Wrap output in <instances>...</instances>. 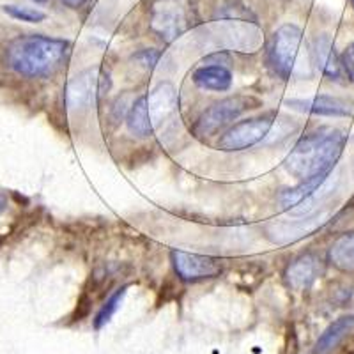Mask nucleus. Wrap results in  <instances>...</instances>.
<instances>
[{"label": "nucleus", "mask_w": 354, "mask_h": 354, "mask_svg": "<svg viewBox=\"0 0 354 354\" xmlns=\"http://www.w3.org/2000/svg\"><path fill=\"white\" fill-rule=\"evenodd\" d=\"M69 41L32 34L17 37L6 50V64L25 78H50L69 55Z\"/></svg>", "instance_id": "f257e3e1"}, {"label": "nucleus", "mask_w": 354, "mask_h": 354, "mask_svg": "<svg viewBox=\"0 0 354 354\" xmlns=\"http://www.w3.org/2000/svg\"><path fill=\"white\" fill-rule=\"evenodd\" d=\"M346 135L340 129L321 128L308 133L287 154L283 167L298 181L317 176H330L342 156Z\"/></svg>", "instance_id": "f03ea898"}, {"label": "nucleus", "mask_w": 354, "mask_h": 354, "mask_svg": "<svg viewBox=\"0 0 354 354\" xmlns=\"http://www.w3.org/2000/svg\"><path fill=\"white\" fill-rule=\"evenodd\" d=\"M266 55L271 71L282 80L305 77L314 68L303 30L294 24H286L274 30Z\"/></svg>", "instance_id": "7ed1b4c3"}, {"label": "nucleus", "mask_w": 354, "mask_h": 354, "mask_svg": "<svg viewBox=\"0 0 354 354\" xmlns=\"http://www.w3.org/2000/svg\"><path fill=\"white\" fill-rule=\"evenodd\" d=\"M179 106L177 91L170 82H161L151 93L133 101L126 115V126L138 138L153 137L154 131L176 113Z\"/></svg>", "instance_id": "20e7f679"}, {"label": "nucleus", "mask_w": 354, "mask_h": 354, "mask_svg": "<svg viewBox=\"0 0 354 354\" xmlns=\"http://www.w3.org/2000/svg\"><path fill=\"white\" fill-rule=\"evenodd\" d=\"M259 106H262V101L248 94H234V96L223 97L198 115L194 133L197 137H213L218 131L232 124L243 113L259 109Z\"/></svg>", "instance_id": "39448f33"}, {"label": "nucleus", "mask_w": 354, "mask_h": 354, "mask_svg": "<svg viewBox=\"0 0 354 354\" xmlns=\"http://www.w3.org/2000/svg\"><path fill=\"white\" fill-rule=\"evenodd\" d=\"M112 88V78L110 73L101 66L88 68L78 73L77 77L71 78L66 85L64 97L66 105L71 110L84 112L93 109L101 97H105Z\"/></svg>", "instance_id": "423d86ee"}, {"label": "nucleus", "mask_w": 354, "mask_h": 354, "mask_svg": "<svg viewBox=\"0 0 354 354\" xmlns=\"http://www.w3.org/2000/svg\"><path fill=\"white\" fill-rule=\"evenodd\" d=\"M194 9L189 0H156L151 8V28L165 41H172L192 27Z\"/></svg>", "instance_id": "0eeeda50"}, {"label": "nucleus", "mask_w": 354, "mask_h": 354, "mask_svg": "<svg viewBox=\"0 0 354 354\" xmlns=\"http://www.w3.org/2000/svg\"><path fill=\"white\" fill-rule=\"evenodd\" d=\"M274 124L273 113H264V115L250 117L241 122L229 126L225 133L218 140L216 147L223 153H238V151L250 149L264 140L270 135L271 128Z\"/></svg>", "instance_id": "6e6552de"}, {"label": "nucleus", "mask_w": 354, "mask_h": 354, "mask_svg": "<svg viewBox=\"0 0 354 354\" xmlns=\"http://www.w3.org/2000/svg\"><path fill=\"white\" fill-rule=\"evenodd\" d=\"M174 271L179 277V280L188 283L202 282L216 278L223 273V264L220 259L211 257V255H198L189 254L185 250H172L170 254Z\"/></svg>", "instance_id": "1a4fd4ad"}, {"label": "nucleus", "mask_w": 354, "mask_h": 354, "mask_svg": "<svg viewBox=\"0 0 354 354\" xmlns=\"http://www.w3.org/2000/svg\"><path fill=\"white\" fill-rule=\"evenodd\" d=\"M328 221V213H308L298 220H280L268 227V236L277 245H289L312 236Z\"/></svg>", "instance_id": "9d476101"}, {"label": "nucleus", "mask_w": 354, "mask_h": 354, "mask_svg": "<svg viewBox=\"0 0 354 354\" xmlns=\"http://www.w3.org/2000/svg\"><path fill=\"white\" fill-rule=\"evenodd\" d=\"M310 57H312V64L321 75L331 82H342L346 78L344 73L342 61H340V53L335 48V43L328 34H321L315 37L310 44Z\"/></svg>", "instance_id": "9b49d317"}, {"label": "nucleus", "mask_w": 354, "mask_h": 354, "mask_svg": "<svg viewBox=\"0 0 354 354\" xmlns=\"http://www.w3.org/2000/svg\"><path fill=\"white\" fill-rule=\"evenodd\" d=\"M324 273V264L315 254H303L294 259L286 270L287 286L290 289L308 290L310 287L317 282V278Z\"/></svg>", "instance_id": "f8f14e48"}, {"label": "nucleus", "mask_w": 354, "mask_h": 354, "mask_svg": "<svg viewBox=\"0 0 354 354\" xmlns=\"http://www.w3.org/2000/svg\"><path fill=\"white\" fill-rule=\"evenodd\" d=\"M286 105L298 112L321 117H347L353 113V106L349 101L330 96V94H319V96L308 97V100H287Z\"/></svg>", "instance_id": "ddd939ff"}, {"label": "nucleus", "mask_w": 354, "mask_h": 354, "mask_svg": "<svg viewBox=\"0 0 354 354\" xmlns=\"http://www.w3.org/2000/svg\"><path fill=\"white\" fill-rule=\"evenodd\" d=\"M192 82L202 91L211 93H225L232 87V71L223 64H204L198 66L192 73Z\"/></svg>", "instance_id": "4468645a"}, {"label": "nucleus", "mask_w": 354, "mask_h": 354, "mask_svg": "<svg viewBox=\"0 0 354 354\" xmlns=\"http://www.w3.org/2000/svg\"><path fill=\"white\" fill-rule=\"evenodd\" d=\"M353 331L354 315H342V317H338L319 337L317 344H315V354H331L344 342V338L349 333H353Z\"/></svg>", "instance_id": "2eb2a0df"}, {"label": "nucleus", "mask_w": 354, "mask_h": 354, "mask_svg": "<svg viewBox=\"0 0 354 354\" xmlns=\"http://www.w3.org/2000/svg\"><path fill=\"white\" fill-rule=\"evenodd\" d=\"M328 261L335 270L354 274V230L338 236L328 250Z\"/></svg>", "instance_id": "dca6fc26"}, {"label": "nucleus", "mask_w": 354, "mask_h": 354, "mask_svg": "<svg viewBox=\"0 0 354 354\" xmlns=\"http://www.w3.org/2000/svg\"><path fill=\"white\" fill-rule=\"evenodd\" d=\"M126 290H128V286H122L121 289H117L115 292H113L112 296L106 299L105 305L101 306L100 312H97V315H96V319H94V328H96V330H101V328L105 326V324H109V322L112 321V317L115 315V312L119 310V306H121L122 299H124Z\"/></svg>", "instance_id": "f3484780"}, {"label": "nucleus", "mask_w": 354, "mask_h": 354, "mask_svg": "<svg viewBox=\"0 0 354 354\" xmlns=\"http://www.w3.org/2000/svg\"><path fill=\"white\" fill-rule=\"evenodd\" d=\"M4 12L15 20L27 21V24H39L46 18L43 11L36 8H27V6H4Z\"/></svg>", "instance_id": "a211bd4d"}, {"label": "nucleus", "mask_w": 354, "mask_h": 354, "mask_svg": "<svg viewBox=\"0 0 354 354\" xmlns=\"http://www.w3.org/2000/svg\"><path fill=\"white\" fill-rule=\"evenodd\" d=\"M340 61H342L346 78H349L354 84V43L347 44L346 48H344V52L340 53Z\"/></svg>", "instance_id": "6ab92c4d"}, {"label": "nucleus", "mask_w": 354, "mask_h": 354, "mask_svg": "<svg viewBox=\"0 0 354 354\" xmlns=\"http://www.w3.org/2000/svg\"><path fill=\"white\" fill-rule=\"evenodd\" d=\"M133 59L138 62V66H142L144 69H149L151 71V69L154 68V64L158 62V59H160V53L154 52V50H142V52H138Z\"/></svg>", "instance_id": "aec40b11"}, {"label": "nucleus", "mask_w": 354, "mask_h": 354, "mask_svg": "<svg viewBox=\"0 0 354 354\" xmlns=\"http://www.w3.org/2000/svg\"><path fill=\"white\" fill-rule=\"evenodd\" d=\"M61 2L64 6H68L69 9H80V8H84L87 0H61Z\"/></svg>", "instance_id": "412c9836"}, {"label": "nucleus", "mask_w": 354, "mask_h": 354, "mask_svg": "<svg viewBox=\"0 0 354 354\" xmlns=\"http://www.w3.org/2000/svg\"><path fill=\"white\" fill-rule=\"evenodd\" d=\"M6 207V198L4 197H0V213H2V209Z\"/></svg>", "instance_id": "4be33fe9"}, {"label": "nucleus", "mask_w": 354, "mask_h": 354, "mask_svg": "<svg viewBox=\"0 0 354 354\" xmlns=\"http://www.w3.org/2000/svg\"><path fill=\"white\" fill-rule=\"evenodd\" d=\"M34 2H46V0H34Z\"/></svg>", "instance_id": "5701e85b"}, {"label": "nucleus", "mask_w": 354, "mask_h": 354, "mask_svg": "<svg viewBox=\"0 0 354 354\" xmlns=\"http://www.w3.org/2000/svg\"><path fill=\"white\" fill-rule=\"evenodd\" d=\"M351 4H353V8H354V0H351Z\"/></svg>", "instance_id": "b1692460"}]
</instances>
